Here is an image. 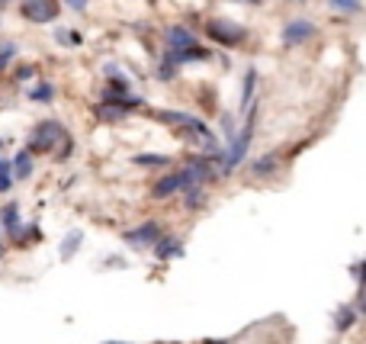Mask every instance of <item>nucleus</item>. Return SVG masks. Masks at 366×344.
I'll return each instance as SVG.
<instances>
[{"label": "nucleus", "mask_w": 366, "mask_h": 344, "mask_svg": "<svg viewBox=\"0 0 366 344\" xmlns=\"http://www.w3.org/2000/svg\"><path fill=\"white\" fill-rule=\"evenodd\" d=\"M254 122H257V103L248 110V122H244V129L231 139V148H228V155L222 158V171H235L238 164L244 161V155H248V148H251V139H254Z\"/></svg>", "instance_id": "obj_1"}, {"label": "nucleus", "mask_w": 366, "mask_h": 344, "mask_svg": "<svg viewBox=\"0 0 366 344\" xmlns=\"http://www.w3.org/2000/svg\"><path fill=\"white\" fill-rule=\"evenodd\" d=\"M64 139V126L55 120H45L35 126L33 139H29V151L33 155H42V151H55V145Z\"/></svg>", "instance_id": "obj_2"}, {"label": "nucleus", "mask_w": 366, "mask_h": 344, "mask_svg": "<svg viewBox=\"0 0 366 344\" xmlns=\"http://www.w3.org/2000/svg\"><path fill=\"white\" fill-rule=\"evenodd\" d=\"M206 33H209V39L219 45H238L248 39V29H244L241 23H231V20H209Z\"/></svg>", "instance_id": "obj_3"}, {"label": "nucleus", "mask_w": 366, "mask_h": 344, "mask_svg": "<svg viewBox=\"0 0 366 344\" xmlns=\"http://www.w3.org/2000/svg\"><path fill=\"white\" fill-rule=\"evenodd\" d=\"M23 16L33 23H52L58 16V0H26Z\"/></svg>", "instance_id": "obj_4"}, {"label": "nucleus", "mask_w": 366, "mask_h": 344, "mask_svg": "<svg viewBox=\"0 0 366 344\" xmlns=\"http://www.w3.org/2000/svg\"><path fill=\"white\" fill-rule=\"evenodd\" d=\"M122 239H125V245H132V248H151L154 241L161 239V225L158 222H145V225H139V229L125 232Z\"/></svg>", "instance_id": "obj_5"}, {"label": "nucleus", "mask_w": 366, "mask_h": 344, "mask_svg": "<svg viewBox=\"0 0 366 344\" xmlns=\"http://www.w3.org/2000/svg\"><path fill=\"white\" fill-rule=\"evenodd\" d=\"M311 35H315V23L292 20V23H286V29H283V42L286 45H302V42H309Z\"/></svg>", "instance_id": "obj_6"}, {"label": "nucleus", "mask_w": 366, "mask_h": 344, "mask_svg": "<svg viewBox=\"0 0 366 344\" xmlns=\"http://www.w3.org/2000/svg\"><path fill=\"white\" fill-rule=\"evenodd\" d=\"M209 58H212V52L200 49V45H190V49H171L164 62H171V64H190V62H209Z\"/></svg>", "instance_id": "obj_7"}, {"label": "nucleus", "mask_w": 366, "mask_h": 344, "mask_svg": "<svg viewBox=\"0 0 366 344\" xmlns=\"http://www.w3.org/2000/svg\"><path fill=\"white\" fill-rule=\"evenodd\" d=\"M164 42L167 49H190V45H196V35L183 26H171L164 29Z\"/></svg>", "instance_id": "obj_8"}, {"label": "nucleus", "mask_w": 366, "mask_h": 344, "mask_svg": "<svg viewBox=\"0 0 366 344\" xmlns=\"http://www.w3.org/2000/svg\"><path fill=\"white\" fill-rule=\"evenodd\" d=\"M154 254L161 260H171V258H183V241L177 235H167V239H158L154 241Z\"/></svg>", "instance_id": "obj_9"}, {"label": "nucleus", "mask_w": 366, "mask_h": 344, "mask_svg": "<svg viewBox=\"0 0 366 344\" xmlns=\"http://www.w3.org/2000/svg\"><path fill=\"white\" fill-rule=\"evenodd\" d=\"M177 190H183V180H180V171H177V174L161 177V180L151 187V197H154V200H167V197H173Z\"/></svg>", "instance_id": "obj_10"}, {"label": "nucleus", "mask_w": 366, "mask_h": 344, "mask_svg": "<svg viewBox=\"0 0 366 344\" xmlns=\"http://www.w3.org/2000/svg\"><path fill=\"white\" fill-rule=\"evenodd\" d=\"M10 171H13L20 180H26V177L33 174V151H29V148H26V151H20V155L10 161Z\"/></svg>", "instance_id": "obj_11"}, {"label": "nucleus", "mask_w": 366, "mask_h": 344, "mask_svg": "<svg viewBox=\"0 0 366 344\" xmlns=\"http://www.w3.org/2000/svg\"><path fill=\"white\" fill-rule=\"evenodd\" d=\"M0 225H7V232L13 235H20V210H16V203H10L7 210H0Z\"/></svg>", "instance_id": "obj_12"}, {"label": "nucleus", "mask_w": 366, "mask_h": 344, "mask_svg": "<svg viewBox=\"0 0 366 344\" xmlns=\"http://www.w3.org/2000/svg\"><path fill=\"white\" fill-rule=\"evenodd\" d=\"M357 319H360L357 309H350V306H341V309H338V319H334V325H338V331H347L353 322H357Z\"/></svg>", "instance_id": "obj_13"}, {"label": "nucleus", "mask_w": 366, "mask_h": 344, "mask_svg": "<svg viewBox=\"0 0 366 344\" xmlns=\"http://www.w3.org/2000/svg\"><path fill=\"white\" fill-rule=\"evenodd\" d=\"M55 97V87L49 84V81H42V84L29 87V100H39V103H45V100Z\"/></svg>", "instance_id": "obj_14"}, {"label": "nucleus", "mask_w": 366, "mask_h": 344, "mask_svg": "<svg viewBox=\"0 0 366 344\" xmlns=\"http://www.w3.org/2000/svg\"><path fill=\"white\" fill-rule=\"evenodd\" d=\"M97 116H100V120H106V122H119L125 116V110H119V106H113V103H100L97 106Z\"/></svg>", "instance_id": "obj_15"}, {"label": "nucleus", "mask_w": 366, "mask_h": 344, "mask_svg": "<svg viewBox=\"0 0 366 344\" xmlns=\"http://www.w3.org/2000/svg\"><path fill=\"white\" fill-rule=\"evenodd\" d=\"M132 161L139 164V168H158V164L164 168V164H171V158L167 155H135Z\"/></svg>", "instance_id": "obj_16"}, {"label": "nucleus", "mask_w": 366, "mask_h": 344, "mask_svg": "<svg viewBox=\"0 0 366 344\" xmlns=\"http://www.w3.org/2000/svg\"><path fill=\"white\" fill-rule=\"evenodd\" d=\"M277 171V155H263V158H257L254 161V174L261 177V174H273Z\"/></svg>", "instance_id": "obj_17"}, {"label": "nucleus", "mask_w": 366, "mask_h": 344, "mask_svg": "<svg viewBox=\"0 0 366 344\" xmlns=\"http://www.w3.org/2000/svg\"><path fill=\"white\" fill-rule=\"evenodd\" d=\"M55 39L62 45H81V33H74V29H55Z\"/></svg>", "instance_id": "obj_18"}, {"label": "nucleus", "mask_w": 366, "mask_h": 344, "mask_svg": "<svg viewBox=\"0 0 366 344\" xmlns=\"http://www.w3.org/2000/svg\"><path fill=\"white\" fill-rule=\"evenodd\" d=\"M10 183H13V171H10V161L0 158V193H7Z\"/></svg>", "instance_id": "obj_19"}, {"label": "nucleus", "mask_w": 366, "mask_h": 344, "mask_svg": "<svg viewBox=\"0 0 366 344\" xmlns=\"http://www.w3.org/2000/svg\"><path fill=\"white\" fill-rule=\"evenodd\" d=\"M84 241V235L81 232H71L68 239H64V245H62V258H71V254L77 251V245Z\"/></svg>", "instance_id": "obj_20"}, {"label": "nucleus", "mask_w": 366, "mask_h": 344, "mask_svg": "<svg viewBox=\"0 0 366 344\" xmlns=\"http://www.w3.org/2000/svg\"><path fill=\"white\" fill-rule=\"evenodd\" d=\"M328 7L344 10V13H357V10H360V0H328Z\"/></svg>", "instance_id": "obj_21"}, {"label": "nucleus", "mask_w": 366, "mask_h": 344, "mask_svg": "<svg viewBox=\"0 0 366 344\" xmlns=\"http://www.w3.org/2000/svg\"><path fill=\"white\" fill-rule=\"evenodd\" d=\"M202 203V187H187V210H196Z\"/></svg>", "instance_id": "obj_22"}, {"label": "nucleus", "mask_w": 366, "mask_h": 344, "mask_svg": "<svg viewBox=\"0 0 366 344\" xmlns=\"http://www.w3.org/2000/svg\"><path fill=\"white\" fill-rule=\"evenodd\" d=\"M13 55H16V45H4V49H0V71H7V68H10Z\"/></svg>", "instance_id": "obj_23"}, {"label": "nucleus", "mask_w": 366, "mask_h": 344, "mask_svg": "<svg viewBox=\"0 0 366 344\" xmlns=\"http://www.w3.org/2000/svg\"><path fill=\"white\" fill-rule=\"evenodd\" d=\"M254 84H257V71H248V74H244V103H248L251 93H254Z\"/></svg>", "instance_id": "obj_24"}, {"label": "nucleus", "mask_w": 366, "mask_h": 344, "mask_svg": "<svg viewBox=\"0 0 366 344\" xmlns=\"http://www.w3.org/2000/svg\"><path fill=\"white\" fill-rule=\"evenodd\" d=\"M64 4H68L71 10H77V13H84V10H87V0H64Z\"/></svg>", "instance_id": "obj_25"}, {"label": "nucleus", "mask_w": 366, "mask_h": 344, "mask_svg": "<svg viewBox=\"0 0 366 344\" xmlns=\"http://www.w3.org/2000/svg\"><path fill=\"white\" fill-rule=\"evenodd\" d=\"M33 71H35V68H29V64H23V68L16 71V78H20V81H26V78H33Z\"/></svg>", "instance_id": "obj_26"}, {"label": "nucleus", "mask_w": 366, "mask_h": 344, "mask_svg": "<svg viewBox=\"0 0 366 344\" xmlns=\"http://www.w3.org/2000/svg\"><path fill=\"white\" fill-rule=\"evenodd\" d=\"M206 344H228V341H206Z\"/></svg>", "instance_id": "obj_27"}, {"label": "nucleus", "mask_w": 366, "mask_h": 344, "mask_svg": "<svg viewBox=\"0 0 366 344\" xmlns=\"http://www.w3.org/2000/svg\"><path fill=\"white\" fill-rule=\"evenodd\" d=\"M106 344H119V341H106Z\"/></svg>", "instance_id": "obj_28"}, {"label": "nucleus", "mask_w": 366, "mask_h": 344, "mask_svg": "<svg viewBox=\"0 0 366 344\" xmlns=\"http://www.w3.org/2000/svg\"><path fill=\"white\" fill-rule=\"evenodd\" d=\"M248 4H257V0H248Z\"/></svg>", "instance_id": "obj_29"}, {"label": "nucleus", "mask_w": 366, "mask_h": 344, "mask_svg": "<svg viewBox=\"0 0 366 344\" xmlns=\"http://www.w3.org/2000/svg\"><path fill=\"white\" fill-rule=\"evenodd\" d=\"M0 4H7V0H0Z\"/></svg>", "instance_id": "obj_30"}, {"label": "nucleus", "mask_w": 366, "mask_h": 344, "mask_svg": "<svg viewBox=\"0 0 366 344\" xmlns=\"http://www.w3.org/2000/svg\"><path fill=\"white\" fill-rule=\"evenodd\" d=\"M148 4H154V0H148Z\"/></svg>", "instance_id": "obj_31"}, {"label": "nucleus", "mask_w": 366, "mask_h": 344, "mask_svg": "<svg viewBox=\"0 0 366 344\" xmlns=\"http://www.w3.org/2000/svg\"><path fill=\"white\" fill-rule=\"evenodd\" d=\"M0 145H4V142H0Z\"/></svg>", "instance_id": "obj_32"}]
</instances>
